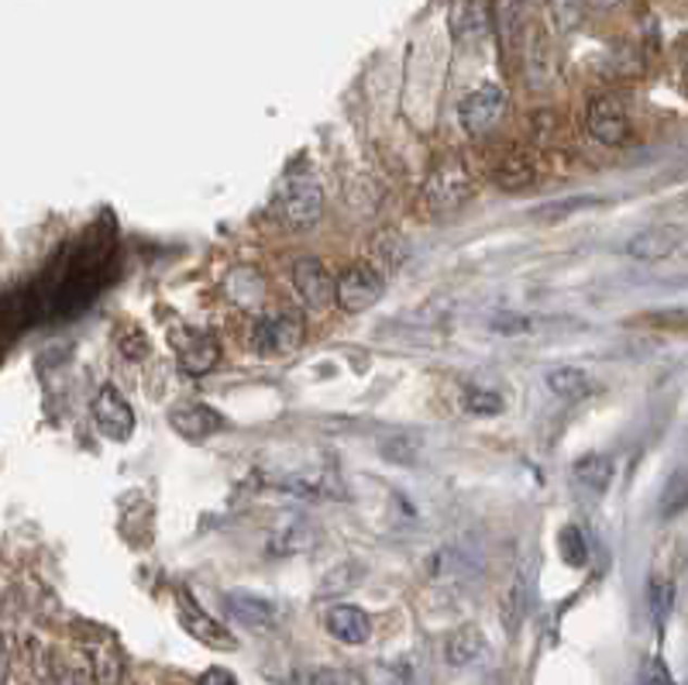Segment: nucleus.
<instances>
[{
  "label": "nucleus",
  "instance_id": "obj_6",
  "mask_svg": "<svg viewBox=\"0 0 688 685\" xmlns=\"http://www.w3.org/2000/svg\"><path fill=\"white\" fill-rule=\"evenodd\" d=\"M93 421L108 441H128L135 431V410L114 386H100L93 400Z\"/></svg>",
  "mask_w": 688,
  "mask_h": 685
},
{
  "label": "nucleus",
  "instance_id": "obj_2",
  "mask_svg": "<svg viewBox=\"0 0 688 685\" xmlns=\"http://www.w3.org/2000/svg\"><path fill=\"white\" fill-rule=\"evenodd\" d=\"M475 197V183H472V173L465 170V162H437L434 173L427 176V186H424V200L430 207V214L445 217V214H454L462 211V207Z\"/></svg>",
  "mask_w": 688,
  "mask_h": 685
},
{
  "label": "nucleus",
  "instance_id": "obj_14",
  "mask_svg": "<svg viewBox=\"0 0 688 685\" xmlns=\"http://www.w3.org/2000/svg\"><path fill=\"white\" fill-rule=\"evenodd\" d=\"M327 631L330 637H338L341 645H365L372 637V620L362 607H330L327 610Z\"/></svg>",
  "mask_w": 688,
  "mask_h": 685
},
{
  "label": "nucleus",
  "instance_id": "obj_27",
  "mask_svg": "<svg viewBox=\"0 0 688 685\" xmlns=\"http://www.w3.org/2000/svg\"><path fill=\"white\" fill-rule=\"evenodd\" d=\"M558 545H561V555H565L568 565H586L589 548H586V541H581V531L578 527H565V531H561Z\"/></svg>",
  "mask_w": 688,
  "mask_h": 685
},
{
  "label": "nucleus",
  "instance_id": "obj_23",
  "mask_svg": "<svg viewBox=\"0 0 688 685\" xmlns=\"http://www.w3.org/2000/svg\"><path fill=\"white\" fill-rule=\"evenodd\" d=\"M383 459L389 462H413L421 454V438H410V434H392V438L383 441Z\"/></svg>",
  "mask_w": 688,
  "mask_h": 685
},
{
  "label": "nucleus",
  "instance_id": "obj_30",
  "mask_svg": "<svg viewBox=\"0 0 688 685\" xmlns=\"http://www.w3.org/2000/svg\"><path fill=\"white\" fill-rule=\"evenodd\" d=\"M492 327L499 331V335L516 338V335H524V331H530V321L516 317V314H499V317H492Z\"/></svg>",
  "mask_w": 688,
  "mask_h": 685
},
{
  "label": "nucleus",
  "instance_id": "obj_1",
  "mask_svg": "<svg viewBox=\"0 0 688 685\" xmlns=\"http://www.w3.org/2000/svg\"><path fill=\"white\" fill-rule=\"evenodd\" d=\"M324 211V190L314 179V173L307 170H289L279 179L276 190V214L286 227L303 232V227H314Z\"/></svg>",
  "mask_w": 688,
  "mask_h": 685
},
{
  "label": "nucleus",
  "instance_id": "obj_5",
  "mask_svg": "<svg viewBox=\"0 0 688 685\" xmlns=\"http://www.w3.org/2000/svg\"><path fill=\"white\" fill-rule=\"evenodd\" d=\"M300 341H303V324L293 314H265L252 331V345L259 356H286Z\"/></svg>",
  "mask_w": 688,
  "mask_h": 685
},
{
  "label": "nucleus",
  "instance_id": "obj_19",
  "mask_svg": "<svg viewBox=\"0 0 688 685\" xmlns=\"http://www.w3.org/2000/svg\"><path fill=\"white\" fill-rule=\"evenodd\" d=\"M90 672L97 685H117L121 682V651L111 637H100L90 645Z\"/></svg>",
  "mask_w": 688,
  "mask_h": 685
},
{
  "label": "nucleus",
  "instance_id": "obj_15",
  "mask_svg": "<svg viewBox=\"0 0 688 685\" xmlns=\"http://www.w3.org/2000/svg\"><path fill=\"white\" fill-rule=\"evenodd\" d=\"M368 252H372V262H368V265L386 279V276H392L396 269H400V265L410 259V241H406L400 232H392V227H386V232H379V235L372 238Z\"/></svg>",
  "mask_w": 688,
  "mask_h": 685
},
{
  "label": "nucleus",
  "instance_id": "obj_7",
  "mask_svg": "<svg viewBox=\"0 0 688 685\" xmlns=\"http://www.w3.org/2000/svg\"><path fill=\"white\" fill-rule=\"evenodd\" d=\"M293 289L300 303L310 310H327L335 303V276L327 273L321 259H300L293 265Z\"/></svg>",
  "mask_w": 688,
  "mask_h": 685
},
{
  "label": "nucleus",
  "instance_id": "obj_20",
  "mask_svg": "<svg viewBox=\"0 0 688 685\" xmlns=\"http://www.w3.org/2000/svg\"><path fill=\"white\" fill-rule=\"evenodd\" d=\"M575 479L592 489V493H602L610 489L613 483V462L606 459V454H586V459L575 462Z\"/></svg>",
  "mask_w": 688,
  "mask_h": 685
},
{
  "label": "nucleus",
  "instance_id": "obj_29",
  "mask_svg": "<svg viewBox=\"0 0 688 685\" xmlns=\"http://www.w3.org/2000/svg\"><path fill=\"white\" fill-rule=\"evenodd\" d=\"M348 578H359V565H341L338 572H330L324 578V586H321V596H330V593H345L351 589L354 583H348Z\"/></svg>",
  "mask_w": 688,
  "mask_h": 685
},
{
  "label": "nucleus",
  "instance_id": "obj_10",
  "mask_svg": "<svg viewBox=\"0 0 688 685\" xmlns=\"http://www.w3.org/2000/svg\"><path fill=\"white\" fill-rule=\"evenodd\" d=\"M179 620H183V627L190 631L197 640H203L207 648H217V651H235L238 648V640L227 634L214 616H207L200 610V603L190 599V593H179Z\"/></svg>",
  "mask_w": 688,
  "mask_h": 685
},
{
  "label": "nucleus",
  "instance_id": "obj_22",
  "mask_svg": "<svg viewBox=\"0 0 688 685\" xmlns=\"http://www.w3.org/2000/svg\"><path fill=\"white\" fill-rule=\"evenodd\" d=\"M599 197H572V200H558V203H548V207H537L534 211V221H545V224H558L561 217H568L575 211H586V207H596Z\"/></svg>",
  "mask_w": 688,
  "mask_h": 685
},
{
  "label": "nucleus",
  "instance_id": "obj_32",
  "mask_svg": "<svg viewBox=\"0 0 688 685\" xmlns=\"http://www.w3.org/2000/svg\"><path fill=\"white\" fill-rule=\"evenodd\" d=\"M200 685H238L235 682V675L232 672H224V669H211L203 678H200Z\"/></svg>",
  "mask_w": 688,
  "mask_h": 685
},
{
  "label": "nucleus",
  "instance_id": "obj_18",
  "mask_svg": "<svg viewBox=\"0 0 688 685\" xmlns=\"http://www.w3.org/2000/svg\"><path fill=\"white\" fill-rule=\"evenodd\" d=\"M548 389L561 400H581L596 389V383H592L589 372H581L575 365H558V369L548 372Z\"/></svg>",
  "mask_w": 688,
  "mask_h": 685
},
{
  "label": "nucleus",
  "instance_id": "obj_33",
  "mask_svg": "<svg viewBox=\"0 0 688 685\" xmlns=\"http://www.w3.org/2000/svg\"><path fill=\"white\" fill-rule=\"evenodd\" d=\"M8 675H11V658H8V640L0 634V685H8Z\"/></svg>",
  "mask_w": 688,
  "mask_h": 685
},
{
  "label": "nucleus",
  "instance_id": "obj_4",
  "mask_svg": "<svg viewBox=\"0 0 688 685\" xmlns=\"http://www.w3.org/2000/svg\"><path fill=\"white\" fill-rule=\"evenodd\" d=\"M338 303L348 310V314H362L372 303H379V297L386 294V279L375 273V269L365 265H351L341 273V279L335 283Z\"/></svg>",
  "mask_w": 688,
  "mask_h": 685
},
{
  "label": "nucleus",
  "instance_id": "obj_24",
  "mask_svg": "<svg viewBox=\"0 0 688 685\" xmlns=\"http://www.w3.org/2000/svg\"><path fill=\"white\" fill-rule=\"evenodd\" d=\"M303 685H365L354 669H314L303 675Z\"/></svg>",
  "mask_w": 688,
  "mask_h": 685
},
{
  "label": "nucleus",
  "instance_id": "obj_3",
  "mask_svg": "<svg viewBox=\"0 0 688 685\" xmlns=\"http://www.w3.org/2000/svg\"><path fill=\"white\" fill-rule=\"evenodd\" d=\"M506 90L499 87V83H483L478 90H472L465 100H462V108H458V117H462V128L468 135H486L492 132L499 121H503L506 114Z\"/></svg>",
  "mask_w": 688,
  "mask_h": 685
},
{
  "label": "nucleus",
  "instance_id": "obj_16",
  "mask_svg": "<svg viewBox=\"0 0 688 685\" xmlns=\"http://www.w3.org/2000/svg\"><path fill=\"white\" fill-rule=\"evenodd\" d=\"M492 179L503 186V190L516 194V190H527V186L537 183V162L527 152H510L492 165Z\"/></svg>",
  "mask_w": 688,
  "mask_h": 685
},
{
  "label": "nucleus",
  "instance_id": "obj_9",
  "mask_svg": "<svg viewBox=\"0 0 688 685\" xmlns=\"http://www.w3.org/2000/svg\"><path fill=\"white\" fill-rule=\"evenodd\" d=\"M221 603H224V613L238 620L241 627L248 631H273L276 627V620H279V610L268 603V599L262 596H252V593H224L221 596Z\"/></svg>",
  "mask_w": 688,
  "mask_h": 685
},
{
  "label": "nucleus",
  "instance_id": "obj_17",
  "mask_svg": "<svg viewBox=\"0 0 688 685\" xmlns=\"http://www.w3.org/2000/svg\"><path fill=\"white\" fill-rule=\"evenodd\" d=\"M483 655H486V637H483V631H478L475 624H465V627L451 631L448 645H445L448 665L465 669V665H472V661L483 658Z\"/></svg>",
  "mask_w": 688,
  "mask_h": 685
},
{
  "label": "nucleus",
  "instance_id": "obj_34",
  "mask_svg": "<svg viewBox=\"0 0 688 685\" xmlns=\"http://www.w3.org/2000/svg\"><path fill=\"white\" fill-rule=\"evenodd\" d=\"M651 685H672L668 672H664L661 665H654V669H651Z\"/></svg>",
  "mask_w": 688,
  "mask_h": 685
},
{
  "label": "nucleus",
  "instance_id": "obj_8",
  "mask_svg": "<svg viewBox=\"0 0 688 685\" xmlns=\"http://www.w3.org/2000/svg\"><path fill=\"white\" fill-rule=\"evenodd\" d=\"M586 124H589V135L602 145H623L630 135L627 111H623V103L616 97H596L589 103Z\"/></svg>",
  "mask_w": 688,
  "mask_h": 685
},
{
  "label": "nucleus",
  "instance_id": "obj_21",
  "mask_svg": "<svg viewBox=\"0 0 688 685\" xmlns=\"http://www.w3.org/2000/svg\"><path fill=\"white\" fill-rule=\"evenodd\" d=\"M581 11H586V0H548V14L554 21V28L565 35L581 25Z\"/></svg>",
  "mask_w": 688,
  "mask_h": 685
},
{
  "label": "nucleus",
  "instance_id": "obj_31",
  "mask_svg": "<svg viewBox=\"0 0 688 685\" xmlns=\"http://www.w3.org/2000/svg\"><path fill=\"white\" fill-rule=\"evenodd\" d=\"M55 685H90V675L83 669H62L59 682Z\"/></svg>",
  "mask_w": 688,
  "mask_h": 685
},
{
  "label": "nucleus",
  "instance_id": "obj_26",
  "mask_svg": "<svg viewBox=\"0 0 688 685\" xmlns=\"http://www.w3.org/2000/svg\"><path fill=\"white\" fill-rule=\"evenodd\" d=\"M465 410H472V413H478V418H489V413H496V410H503V397H499L496 389H468L465 393Z\"/></svg>",
  "mask_w": 688,
  "mask_h": 685
},
{
  "label": "nucleus",
  "instance_id": "obj_28",
  "mask_svg": "<svg viewBox=\"0 0 688 685\" xmlns=\"http://www.w3.org/2000/svg\"><path fill=\"white\" fill-rule=\"evenodd\" d=\"M117 348H121L124 359L138 362L141 356H149V338H145L141 327H124L121 335H117Z\"/></svg>",
  "mask_w": 688,
  "mask_h": 685
},
{
  "label": "nucleus",
  "instance_id": "obj_13",
  "mask_svg": "<svg viewBox=\"0 0 688 685\" xmlns=\"http://www.w3.org/2000/svg\"><path fill=\"white\" fill-rule=\"evenodd\" d=\"M221 362V345L207 331H190V338H179V369L186 376H207Z\"/></svg>",
  "mask_w": 688,
  "mask_h": 685
},
{
  "label": "nucleus",
  "instance_id": "obj_25",
  "mask_svg": "<svg viewBox=\"0 0 688 685\" xmlns=\"http://www.w3.org/2000/svg\"><path fill=\"white\" fill-rule=\"evenodd\" d=\"M496 17H499V32H503V38L513 46L516 35H520V25H524V11H520V0H499Z\"/></svg>",
  "mask_w": 688,
  "mask_h": 685
},
{
  "label": "nucleus",
  "instance_id": "obj_35",
  "mask_svg": "<svg viewBox=\"0 0 688 685\" xmlns=\"http://www.w3.org/2000/svg\"><path fill=\"white\" fill-rule=\"evenodd\" d=\"M592 4H596L599 11H613V8H620V0H592Z\"/></svg>",
  "mask_w": 688,
  "mask_h": 685
},
{
  "label": "nucleus",
  "instance_id": "obj_12",
  "mask_svg": "<svg viewBox=\"0 0 688 685\" xmlns=\"http://www.w3.org/2000/svg\"><path fill=\"white\" fill-rule=\"evenodd\" d=\"M170 424L186 441H203L224 427V418L207 403H179L170 410Z\"/></svg>",
  "mask_w": 688,
  "mask_h": 685
},
{
  "label": "nucleus",
  "instance_id": "obj_11",
  "mask_svg": "<svg viewBox=\"0 0 688 685\" xmlns=\"http://www.w3.org/2000/svg\"><path fill=\"white\" fill-rule=\"evenodd\" d=\"M681 248V227L675 224H651L637 232L627 241V256L640 259V262H658V259H668Z\"/></svg>",
  "mask_w": 688,
  "mask_h": 685
}]
</instances>
